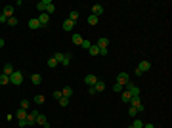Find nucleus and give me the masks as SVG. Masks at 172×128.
Masks as SVG:
<instances>
[{"label":"nucleus","instance_id":"obj_29","mask_svg":"<svg viewBox=\"0 0 172 128\" xmlns=\"http://www.w3.org/2000/svg\"><path fill=\"white\" fill-rule=\"evenodd\" d=\"M69 19H71L73 23H75V21H77V19H78V12H77V10H73L71 14H69Z\"/></svg>","mask_w":172,"mask_h":128},{"label":"nucleus","instance_id":"obj_26","mask_svg":"<svg viewBox=\"0 0 172 128\" xmlns=\"http://www.w3.org/2000/svg\"><path fill=\"white\" fill-rule=\"evenodd\" d=\"M0 84H10V77L4 73H0Z\"/></svg>","mask_w":172,"mask_h":128},{"label":"nucleus","instance_id":"obj_8","mask_svg":"<svg viewBox=\"0 0 172 128\" xmlns=\"http://www.w3.org/2000/svg\"><path fill=\"white\" fill-rule=\"evenodd\" d=\"M2 15H6V17H14V6H4V10H2Z\"/></svg>","mask_w":172,"mask_h":128},{"label":"nucleus","instance_id":"obj_42","mask_svg":"<svg viewBox=\"0 0 172 128\" xmlns=\"http://www.w3.org/2000/svg\"><path fill=\"white\" fill-rule=\"evenodd\" d=\"M144 128H153V124H144Z\"/></svg>","mask_w":172,"mask_h":128},{"label":"nucleus","instance_id":"obj_1","mask_svg":"<svg viewBox=\"0 0 172 128\" xmlns=\"http://www.w3.org/2000/svg\"><path fill=\"white\" fill-rule=\"evenodd\" d=\"M10 82L15 84V86H19V84L23 82V73L21 71H14V73L10 75Z\"/></svg>","mask_w":172,"mask_h":128},{"label":"nucleus","instance_id":"obj_11","mask_svg":"<svg viewBox=\"0 0 172 128\" xmlns=\"http://www.w3.org/2000/svg\"><path fill=\"white\" fill-rule=\"evenodd\" d=\"M117 82L126 84V82H128V73H124V71H122V73H119V75H117Z\"/></svg>","mask_w":172,"mask_h":128},{"label":"nucleus","instance_id":"obj_16","mask_svg":"<svg viewBox=\"0 0 172 128\" xmlns=\"http://www.w3.org/2000/svg\"><path fill=\"white\" fill-rule=\"evenodd\" d=\"M94 88H96V92H103V90H105V82L98 78V82L94 84Z\"/></svg>","mask_w":172,"mask_h":128},{"label":"nucleus","instance_id":"obj_3","mask_svg":"<svg viewBox=\"0 0 172 128\" xmlns=\"http://www.w3.org/2000/svg\"><path fill=\"white\" fill-rule=\"evenodd\" d=\"M36 115H38V111H29L27 115V126H33V124H36Z\"/></svg>","mask_w":172,"mask_h":128},{"label":"nucleus","instance_id":"obj_6","mask_svg":"<svg viewBox=\"0 0 172 128\" xmlns=\"http://www.w3.org/2000/svg\"><path fill=\"white\" fill-rule=\"evenodd\" d=\"M84 82L88 84V86H94V84L98 82V77H96V75H86V77H84Z\"/></svg>","mask_w":172,"mask_h":128},{"label":"nucleus","instance_id":"obj_24","mask_svg":"<svg viewBox=\"0 0 172 128\" xmlns=\"http://www.w3.org/2000/svg\"><path fill=\"white\" fill-rule=\"evenodd\" d=\"M46 4H48V0H40V2L36 4V8H38L42 14H44V12H46Z\"/></svg>","mask_w":172,"mask_h":128},{"label":"nucleus","instance_id":"obj_23","mask_svg":"<svg viewBox=\"0 0 172 128\" xmlns=\"http://www.w3.org/2000/svg\"><path fill=\"white\" fill-rule=\"evenodd\" d=\"M61 94H63V98H71V96H73V88H71V86H65Z\"/></svg>","mask_w":172,"mask_h":128},{"label":"nucleus","instance_id":"obj_33","mask_svg":"<svg viewBox=\"0 0 172 128\" xmlns=\"http://www.w3.org/2000/svg\"><path fill=\"white\" fill-rule=\"evenodd\" d=\"M59 101V105L61 107H67L69 105V98H61V100H58Z\"/></svg>","mask_w":172,"mask_h":128},{"label":"nucleus","instance_id":"obj_22","mask_svg":"<svg viewBox=\"0 0 172 128\" xmlns=\"http://www.w3.org/2000/svg\"><path fill=\"white\" fill-rule=\"evenodd\" d=\"M69 63H71V54H63V60H61V65H63V67H67Z\"/></svg>","mask_w":172,"mask_h":128},{"label":"nucleus","instance_id":"obj_27","mask_svg":"<svg viewBox=\"0 0 172 128\" xmlns=\"http://www.w3.org/2000/svg\"><path fill=\"white\" fill-rule=\"evenodd\" d=\"M52 57H54V60L58 61V63H61V60H63V52H55V54L52 55Z\"/></svg>","mask_w":172,"mask_h":128},{"label":"nucleus","instance_id":"obj_28","mask_svg":"<svg viewBox=\"0 0 172 128\" xmlns=\"http://www.w3.org/2000/svg\"><path fill=\"white\" fill-rule=\"evenodd\" d=\"M130 100H132V96L124 90V92H122V101H124V103H130Z\"/></svg>","mask_w":172,"mask_h":128},{"label":"nucleus","instance_id":"obj_21","mask_svg":"<svg viewBox=\"0 0 172 128\" xmlns=\"http://www.w3.org/2000/svg\"><path fill=\"white\" fill-rule=\"evenodd\" d=\"M88 52H90V55H92V57H94V55H100V48H98L96 44H92V46H90V50H88Z\"/></svg>","mask_w":172,"mask_h":128},{"label":"nucleus","instance_id":"obj_17","mask_svg":"<svg viewBox=\"0 0 172 128\" xmlns=\"http://www.w3.org/2000/svg\"><path fill=\"white\" fill-rule=\"evenodd\" d=\"M29 29H33V31L40 29V23H38V19H31V21H29Z\"/></svg>","mask_w":172,"mask_h":128},{"label":"nucleus","instance_id":"obj_25","mask_svg":"<svg viewBox=\"0 0 172 128\" xmlns=\"http://www.w3.org/2000/svg\"><path fill=\"white\" fill-rule=\"evenodd\" d=\"M19 107H21V109H25V111H27L29 107H31V101H29V100H21V103H19Z\"/></svg>","mask_w":172,"mask_h":128},{"label":"nucleus","instance_id":"obj_32","mask_svg":"<svg viewBox=\"0 0 172 128\" xmlns=\"http://www.w3.org/2000/svg\"><path fill=\"white\" fill-rule=\"evenodd\" d=\"M122 86H124V84H121V82H115V84H113V92H122Z\"/></svg>","mask_w":172,"mask_h":128},{"label":"nucleus","instance_id":"obj_19","mask_svg":"<svg viewBox=\"0 0 172 128\" xmlns=\"http://www.w3.org/2000/svg\"><path fill=\"white\" fill-rule=\"evenodd\" d=\"M31 82L38 86V84H42V77H40L38 73H36V75H33V77H31Z\"/></svg>","mask_w":172,"mask_h":128},{"label":"nucleus","instance_id":"obj_13","mask_svg":"<svg viewBox=\"0 0 172 128\" xmlns=\"http://www.w3.org/2000/svg\"><path fill=\"white\" fill-rule=\"evenodd\" d=\"M73 27H75V23H73L71 19H65V21H63V31L71 33V31H73Z\"/></svg>","mask_w":172,"mask_h":128},{"label":"nucleus","instance_id":"obj_31","mask_svg":"<svg viewBox=\"0 0 172 128\" xmlns=\"http://www.w3.org/2000/svg\"><path fill=\"white\" fill-rule=\"evenodd\" d=\"M132 128H144V122H141L140 119H136L134 122H132Z\"/></svg>","mask_w":172,"mask_h":128},{"label":"nucleus","instance_id":"obj_9","mask_svg":"<svg viewBox=\"0 0 172 128\" xmlns=\"http://www.w3.org/2000/svg\"><path fill=\"white\" fill-rule=\"evenodd\" d=\"M27 115H29V111L21 109V107H19L17 111H15V117H17V120H23V119H27Z\"/></svg>","mask_w":172,"mask_h":128},{"label":"nucleus","instance_id":"obj_10","mask_svg":"<svg viewBox=\"0 0 172 128\" xmlns=\"http://www.w3.org/2000/svg\"><path fill=\"white\" fill-rule=\"evenodd\" d=\"M36 19H38V23H40V27H42V25H48V21H50V15H48V14H40Z\"/></svg>","mask_w":172,"mask_h":128},{"label":"nucleus","instance_id":"obj_38","mask_svg":"<svg viewBox=\"0 0 172 128\" xmlns=\"http://www.w3.org/2000/svg\"><path fill=\"white\" fill-rule=\"evenodd\" d=\"M54 98H55V100H61V98H63V94H61L59 90H55V92H54Z\"/></svg>","mask_w":172,"mask_h":128},{"label":"nucleus","instance_id":"obj_36","mask_svg":"<svg viewBox=\"0 0 172 128\" xmlns=\"http://www.w3.org/2000/svg\"><path fill=\"white\" fill-rule=\"evenodd\" d=\"M8 25H12V27H15V25H17V19H15V15L8 19Z\"/></svg>","mask_w":172,"mask_h":128},{"label":"nucleus","instance_id":"obj_20","mask_svg":"<svg viewBox=\"0 0 172 128\" xmlns=\"http://www.w3.org/2000/svg\"><path fill=\"white\" fill-rule=\"evenodd\" d=\"M71 40H73V44H77V46H80V44H82V40H84V38H82L80 35H73V37H71Z\"/></svg>","mask_w":172,"mask_h":128},{"label":"nucleus","instance_id":"obj_14","mask_svg":"<svg viewBox=\"0 0 172 128\" xmlns=\"http://www.w3.org/2000/svg\"><path fill=\"white\" fill-rule=\"evenodd\" d=\"M14 71H15V69H14V65H12V63H6V65H4V69H2V73L8 75V77L14 73Z\"/></svg>","mask_w":172,"mask_h":128},{"label":"nucleus","instance_id":"obj_39","mask_svg":"<svg viewBox=\"0 0 172 128\" xmlns=\"http://www.w3.org/2000/svg\"><path fill=\"white\" fill-rule=\"evenodd\" d=\"M88 94H90V96H94V94H98V92H96L94 86H88Z\"/></svg>","mask_w":172,"mask_h":128},{"label":"nucleus","instance_id":"obj_30","mask_svg":"<svg viewBox=\"0 0 172 128\" xmlns=\"http://www.w3.org/2000/svg\"><path fill=\"white\" fill-rule=\"evenodd\" d=\"M35 103H36V105H42V103H44V96H42V94L35 96Z\"/></svg>","mask_w":172,"mask_h":128},{"label":"nucleus","instance_id":"obj_18","mask_svg":"<svg viewBox=\"0 0 172 128\" xmlns=\"http://www.w3.org/2000/svg\"><path fill=\"white\" fill-rule=\"evenodd\" d=\"M98 23H100V17H96V15H88V25H92V27H94V25H98Z\"/></svg>","mask_w":172,"mask_h":128},{"label":"nucleus","instance_id":"obj_7","mask_svg":"<svg viewBox=\"0 0 172 128\" xmlns=\"http://www.w3.org/2000/svg\"><path fill=\"white\" fill-rule=\"evenodd\" d=\"M36 124H42L44 128H48V126H50V124H48V120H46V117H44L42 113H38V115H36Z\"/></svg>","mask_w":172,"mask_h":128},{"label":"nucleus","instance_id":"obj_37","mask_svg":"<svg viewBox=\"0 0 172 128\" xmlns=\"http://www.w3.org/2000/svg\"><path fill=\"white\" fill-rule=\"evenodd\" d=\"M128 115H130V117H136V115H138L136 107H132V105H130V109H128Z\"/></svg>","mask_w":172,"mask_h":128},{"label":"nucleus","instance_id":"obj_4","mask_svg":"<svg viewBox=\"0 0 172 128\" xmlns=\"http://www.w3.org/2000/svg\"><path fill=\"white\" fill-rule=\"evenodd\" d=\"M136 69H138V71H141V73H147V71L151 69V63H149L147 60H144V61H140V63H138Z\"/></svg>","mask_w":172,"mask_h":128},{"label":"nucleus","instance_id":"obj_34","mask_svg":"<svg viewBox=\"0 0 172 128\" xmlns=\"http://www.w3.org/2000/svg\"><path fill=\"white\" fill-rule=\"evenodd\" d=\"M80 46H82V48H86V50H90V46H92V42H90V40H86V38H84V40H82V44H80Z\"/></svg>","mask_w":172,"mask_h":128},{"label":"nucleus","instance_id":"obj_15","mask_svg":"<svg viewBox=\"0 0 172 128\" xmlns=\"http://www.w3.org/2000/svg\"><path fill=\"white\" fill-rule=\"evenodd\" d=\"M54 12H55L54 2H52V0H48V4H46V12H44V14H48V15H50V14H54Z\"/></svg>","mask_w":172,"mask_h":128},{"label":"nucleus","instance_id":"obj_12","mask_svg":"<svg viewBox=\"0 0 172 128\" xmlns=\"http://www.w3.org/2000/svg\"><path fill=\"white\" fill-rule=\"evenodd\" d=\"M96 46H98L100 50H103V48H107V46H109V40H107V38H105V37H101L100 40L96 42Z\"/></svg>","mask_w":172,"mask_h":128},{"label":"nucleus","instance_id":"obj_41","mask_svg":"<svg viewBox=\"0 0 172 128\" xmlns=\"http://www.w3.org/2000/svg\"><path fill=\"white\" fill-rule=\"evenodd\" d=\"M4 44H6V42H4V38H0V48H4Z\"/></svg>","mask_w":172,"mask_h":128},{"label":"nucleus","instance_id":"obj_5","mask_svg":"<svg viewBox=\"0 0 172 128\" xmlns=\"http://www.w3.org/2000/svg\"><path fill=\"white\" fill-rule=\"evenodd\" d=\"M101 14H103V6H101V4H94V6H92V15L100 17Z\"/></svg>","mask_w":172,"mask_h":128},{"label":"nucleus","instance_id":"obj_35","mask_svg":"<svg viewBox=\"0 0 172 128\" xmlns=\"http://www.w3.org/2000/svg\"><path fill=\"white\" fill-rule=\"evenodd\" d=\"M58 65H59V63L54 60V57H50V60H48V67H58Z\"/></svg>","mask_w":172,"mask_h":128},{"label":"nucleus","instance_id":"obj_2","mask_svg":"<svg viewBox=\"0 0 172 128\" xmlns=\"http://www.w3.org/2000/svg\"><path fill=\"white\" fill-rule=\"evenodd\" d=\"M124 86H126V92L130 94L132 98H140V88H138L134 82H126Z\"/></svg>","mask_w":172,"mask_h":128},{"label":"nucleus","instance_id":"obj_40","mask_svg":"<svg viewBox=\"0 0 172 128\" xmlns=\"http://www.w3.org/2000/svg\"><path fill=\"white\" fill-rule=\"evenodd\" d=\"M0 23H8V17H6V15H2V14H0Z\"/></svg>","mask_w":172,"mask_h":128}]
</instances>
